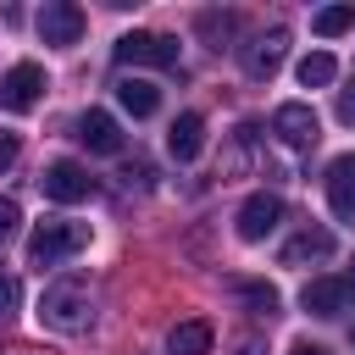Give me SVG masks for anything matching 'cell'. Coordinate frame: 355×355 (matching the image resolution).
I'll return each instance as SVG.
<instances>
[{"label": "cell", "instance_id": "cell-1", "mask_svg": "<svg viewBox=\"0 0 355 355\" xmlns=\"http://www.w3.org/2000/svg\"><path fill=\"white\" fill-rule=\"evenodd\" d=\"M78 250H89V222H67V216H50V222H39L33 227V239H28V266H61L67 255H78Z\"/></svg>", "mask_w": 355, "mask_h": 355}, {"label": "cell", "instance_id": "cell-2", "mask_svg": "<svg viewBox=\"0 0 355 355\" xmlns=\"http://www.w3.org/2000/svg\"><path fill=\"white\" fill-rule=\"evenodd\" d=\"M39 316H44V327H55V333H78V327H89V288L83 283H50L44 288V300H39Z\"/></svg>", "mask_w": 355, "mask_h": 355}, {"label": "cell", "instance_id": "cell-3", "mask_svg": "<svg viewBox=\"0 0 355 355\" xmlns=\"http://www.w3.org/2000/svg\"><path fill=\"white\" fill-rule=\"evenodd\" d=\"M300 305H305L311 316H344V311L355 305V261H349L344 272H333V277H311V283L300 288Z\"/></svg>", "mask_w": 355, "mask_h": 355}, {"label": "cell", "instance_id": "cell-4", "mask_svg": "<svg viewBox=\"0 0 355 355\" xmlns=\"http://www.w3.org/2000/svg\"><path fill=\"white\" fill-rule=\"evenodd\" d=\"M116 67H178V39L133 28V33L116 39Z\"/></svg>", "mask_w": 355, "mask_h": 355}, {"label": "cell", "instance_id": "cell-5", "mask_svg": "<svg viewBox=\"0 0 355 355\" xmlns=\"http://www.w3.org/2000/svg\"><path fill=\"white\" fill-rule=\"evenodd\" d=\"M272 133H277L288 150H311V144L322 139V122H316V111H311L305 100H288V105L272 111Z\"/></svg>", "mask_w": 355, "mask_h": 355}, {"label": "cell", "instance_id": "cell-6", "mask_svg": "<svg viewBox=\"0 0 355 355\" xmlns=\"http://www.w3.org/2000/svg\"><path fill=\"white\" fill-rule=\"evenodd\" d=\"M39 183H44V194H50L55 205H78V200L94 194V178H89L78 161H50V166L39 172Z\"/></svg>", "mask_w": 355, "mask_h": 355}, {"label": "cell", "instance_id": "cell-7", "mask_svg": "<svg viewBox=\"0 0 355 355\" xmlns=\"http://www.w3.org/2000/svg\"><path fill=\"white\" fill-rule=\"evenodd\" d=\"M39 39H44V44H78V39H83V6H72V0H44V6H39Z\"/></svg>", "mask_w": 355, "mask_h": 355}, {"label": "cell", "instance_id": "cell-8", "mask_svg": "<svg viewBox=\"0 0 355 355\" xmlns=\"http://www.w3.org/2000/svg\"><path fill=\"white\" fill-rule=\"evenodd\" d=\"M283 55H288V28H266V33H255L244 44V72L261 83V78H272L283 67Z\"/></svg>", "mask_w": 355, "mask_h": 355}, {"label": "cell", "instance_id": "cell-9", "mask_svg": "<svg viewBox=\"0 0 355 355\" xmlns=\"http://www.w3.org/2000/svg\"><path fill=\"white\" fill-rule=\"evenodd\" d=\"M277 222H283V200H277V194H266V189H261V194H250V200L239 205V239H244V244H261Z\"/></svg>", "mask_w": 355, "mask_h": 355}, {"label": "cell", "instance_id": "cell-10", "mask_svg": "<svg viewBox=\"0 0 355 355\" xmlns=\"http://www.w3.org/2000/svg\"><path fill=\"white\" fill-rule=\"evenodd\" d=\"M39 94H44V67H33V61H17V67L0 78V105H11V111L39 105Z\"/></svg>", "mask_w": 355, "mask_h": 355}, {"label": "cell", "instance_id": "cell-11", "mask_svg": "<svg viewBox=\"0 0 355 355\" xmlns=\"http://www.w3.org/2000/svg\"><path fill=\"white\" fill-rule=\"evenodd\" d=\"M327 205H333L338 222H355V155L327 161Z\"/></svg>", "mask_w": 355, "mask_h": 355}, {"label": "cell", "instance_id": "cell-12", "mask_svg": "<svg viewBox=\"0 0 355 355\" xmlns=\"http://www.w3.org/2000/svg\"><path fill=\"white\" fill-rule=\"evenodd\" d=\"M78 139H83L94 155H116V150H122V128H116L111 111H83V116H78Z\"/></svg>", "mask_w": 355, "mask_h": 355}, {"label": "cell", "instance_id": "cell-13", "mask_svg": "<svg viewBox=\"0 0 355 355\" xmlns=\"http://www.w3.org/2000/svg\"><path fill=\"white\" fill-rule=\"evenodd\" d=\"M327 255H333V233H327V227H300V233L283 244L277 261H283V266H305V261H327Z\"/></svg>", "mask_w": 355, "mask_h": 355}, {"label": "cell", "instance_id": "cell-14", "mask_svg": "<svg viewBox=\"0 0 355 355\" xmlns=\"http://www.w3.org/2000/svg\"><path fill=\"white\" fill-rule=\"evenodd\" d=\"M200 144H205V116H200V111H183V116L172 122V133H166V150H172L178 161H194Z\"/></svg>", "mask_w": 355, "mask_h": 355}, {"label": "cell", "instance_id": "cell-15", "mask_svg": "<svg viewBox=\"0 0 355 355\" xmlns=\"http://www.w3.org/2000/svg\"><path fill=\"white\" fill-rule=\"evenodd\" d=\"M211 338H216L211 322H205V316H189V322H178V327L166 333V349H172V355H211Z\"/></svg>", "mask_w": 355, "mask_h": 355}, {"label": "cell", "instance_id": "cell-16", "mask_svg": "<svg viewBox=\"0 0 355 355\" xmlns=\"http://www.w3.org/2000/svg\"><path fill=\"white\" fill-rule=\"evenodd\" d=\"M116 105H122L128 116H155L161 89H155L150 78H122V83H116Z\"/></svg>", "mask_w": 355, "mask_h": 355}, {"label": "cell", "instance_id": "cell-17", "mask_svg": "<svg viewBox=\"0 0 355 355\" xmlns=\"http://www.w3.org/2000/svg\"><path fill=\"white\" fill-rule=\"evenodd\" d=\"M233 294H239L244 305H255L261 316H272V311H277V288H272V283H261V277H233Z\"/></svg>", "mask_w": 355, "mask_h": 355}, {"label": "cell", "instance_id": "cell-18", "mask_svg": "<svg viewBox=\"0 0 355 355\" xmlns=\"http://www.w3.org/2000/svg\"><path fill=\"white\" fill-rule=\"evenodd\" d=\"M333 78H338V61H333L327 50H311V55L300 61V83H305V89H322V83H333Z\"/></svg>", "mask_w": 355, "mask_h": 355}, {"label": "cell", "instance_id": "cell-19", "mask_svg": "<svg viewBox=\"0 0 355 355\" xmlns=\"http://www.w3.org/2000/svg\"><path fill=\"white\" fill-rule=\"evenodd\" d=\"M349 22H355V6H322V11L311 17V28H316L322 39H338Z\"/></svg>", "mask_w": 355, "mask_h": 355}, {"label": "cell", "instance_id": "cell-20", "mask_svg": "<svg viewBox=\"0 0 355 355\" xmlns=\"http://www.w3.org/2000/svg\"><path fill=\"white\" fill-rule=\"evenodd\" d=\"M194 28H200V33H205V39H211V44L222 50V44L233 39V28H239V17H233V11H200V22H194Z\"/></svg>", "mask_w": 355, "mask_h": 355}, {"label": "cell", "instance_id": "cell-21", "mask_svg": "<svg viewBox=\"0 0 355 355\" xmlns=\"http://www.w3.org/2000/svg\"><path fill=\"white\" fill-rule=\"evenodd\" d=\"M17 305H22V283L0 272V322H11V316H17Z\"/></svg>", "mask_w": 355, "mask_h": 355}, {"label": "cell", "instance_id": "cell-22", "mask_svg": "<svg viewBox=\"0 0 355 355\" xmlns=\"http://www.w3.org/2000/svg\"><path fill=\"white\" fill-rule=\"evenodd\" d=\"M17 222H22V211H17V200H0V244L17 233Z\"/></svg>", "mask_w": 355, "mask_h": 355}, {"label": "cell", "instance_id": "cell-23", "mask_svg": "<svg viewBox=\"0 0 355 355\" xmlns=\"http://www.w3.org/2000/svg\"><path fill=\"white\" fill-rule=\"evenodd\" d=\"M17 155H22V139H17L11 128H0V172H6V166H11Z\"/></svg>", "mask_w": 355, "mask_h": 355}, {"label": "cell", "instance_id": "cell-24", "mask_svg": "<svg viewBox=\"0 0 355 355\" xmlns=\"http://www.w3.org/2000/svg\"><path fill=\"white\" fill-rule=\"evenodd\" d=\"M338 122H344V128H355V83H349V89H338Z\"/></svg>", "mask_w": 355, "mask_h": 355}, {"label": "cell", "instance_id": "cell-25", "mask_svg": "<svg viewBox=\"0 0 355 355\" xmlns=\"http://www.w3.org/2000/svg\"><path fill=\"white\" fill-rule=\"evenodd\" d=\"M288 355H327V349H322V344H294Z\"/></svg>", "mask_w": 355, "mask_h": 355}]
</instances>
